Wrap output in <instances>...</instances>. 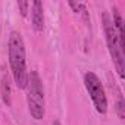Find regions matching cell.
<instances>
[{
  "label": "cell",
  "instance_id": "6da1fadb",
  "mask_svg": "<svg viewBox=\"0 0 125 125\" xmlns=\"http://www.w3.org/2000/svg\"><path fill=\"white\" fill-rule=\"evenodd\" d=\"M8 47H9V63H10V71L15 84L18 85V88H25L27 77H28L27 62H25V46H24L22 35L18 31L10 32Z\"/></svg>",
  "mask_w": 125,
  "mask_h": 125
},
{
  "label": "cell",
  "instance_id": "7a4b0ae2",
  "mask_svg": "<svg viewBox=\"0 0 125 125\" xmlns=\"http://www.w3.org/2000/svg\"><path fill=\"white\" fill-rule=\"evenodd\" d=\"M27 102H28V110L31 116L35 121H40L44 118V88L41 78L37 71L28 72L27 77Z\"/></svg>",
  "mask_w": 125,
  "mask_h": 125
},
{
  "label": "cell",
  "instance_id": "3957f363",
  "mask_svg": "<svg viewBox=\"0 0 125 125\" xmlns=\"http://www.w3.org/2000/svg\"><path fill=\"white\" fill-rule=\"evenodd\" d=\"M102 21H103L104 37H106V44H107L110 57H112V60H113V65H115V68H116L118 75H119L121 78H124V71H125V66H124V52H122L121 47H119V43H118V37H116L113 24H112V21L109 19L107 13H103V15H102Z\"/></svg>",
  "mask_w": 125,
  "mask_h": 125
},
{
  "label": "cell",
  "instance_id": "277c9868",
  "mask_svg": "<svg viewBox=\"0 0 125 125\" xmlns=\"http://www.w3.org/2000/svg\"><path fill=\"white\" fill-rule=\"evenodd\" d=\"M84 85L93 100L96 110L100 115H104L107 112V97H106V93H104L100 78L94 72H85L84 74Z\"/></svg>",
  "mask_w": 125,
  "mask_h": 125
},
{
  "label": "cell",
  "instance_id": "5b68a950",
  "mask_svg": "<svg viewBox=\"0 0 125 125\" xmlns=\"http://www.w3.org/2000/svg\"><path fill=\"white\" fill-rule=\"evenodd\" d=\"M32 28L35 32H41L44 30V13H43V3L40 0L32 2V15H31Z\"/></svg>",
  "mask_w": 125,
  "mask_h": 125
},
{
  "label": "cell",
  "instance_id": "8992f818",
  "mask_svg": "<svg viewBox=\"0 0 125 125\" xmlns=\"http://www.w3.org/2000/svg\"><path fill=\"white\" fill-rule=\"evenodd\" d=\"M112 10H113V22L112 24H113L115 32H116V37H118L119 47L124 52V47H125V40H124V21H122V16H121L119 10L116 8H113Z\"/></svg>",
  "mask_w": 125,
  "mask_h": 125
},
{
  "label": "cell",
  "instance_id": "52a82bcc",
  "mask_svg": "<svg viewBox=\"0 0 125 125\" xmlns=\"http://www.w3.org/2000/svg\"><path fill=\"white\" fill-rule=\"evenodd\" d=\"M0 88H2V99H3L5 104L6 106H10V83H9V78L6 75L2 78Z\"/></svg>",
  "mask_w": 125,
  "mask_h": 125
},
{
  "label": "cell",
  "instance_id": "ba28073f",
  "mask_svg": "<svg viewBox=\"0 0 125 125\" xmlns=\"http://www.w3.org/2000/svg\"><path fill=\"white\" fill-rule=\"evenodd\" d=\"M115 109H116V113H118L119 119H124V118H125V103H124V99H122L121 94H119V97H118V102H116Z\"/></svg>",
  "mask_w": 125,
  "mask_h": 125
},
{
  "label": "cell",
  "instance_id": "9c48e42d",
  "mask_svg": "<svg viewBox=\"0 0 125 125\" xmlns=\"http://www.w3.org/2000/svg\"><path fill=\"white\" fill-rule=\"evenodd\" d=\"M18 6H19L21 15H22V16H27V12H28V6H30V3L25 2V0H21V2H18Z\"/></svg>",
  "mask_w": 125,
  "mask_h": 125
},
{
  "label": "cell",
  "instance_id": "30bf717a",
  "mask_svg": "<svg viewBox=\"0 0 125 125\" xmlns=\"http://www.w3.org/2000/svg\"><path fill=\"white\" fill-rule=\"evenodd\" d=\"M53 125H60V122H59V121H54V122H53Z\"/></svg>",
  "mask_w": 125,
  "mask_h": 125
}]
</instances>
